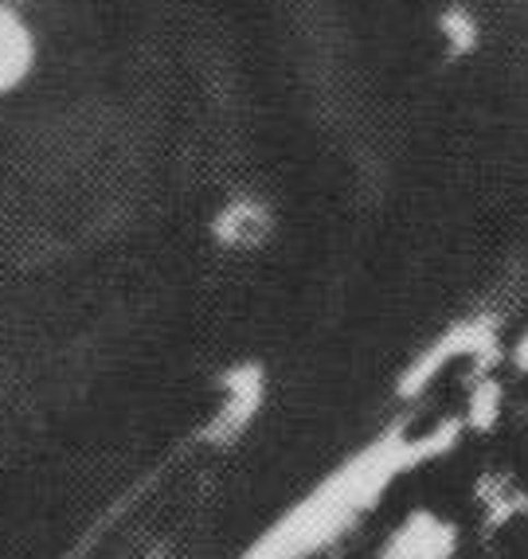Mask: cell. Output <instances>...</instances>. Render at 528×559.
Instances as JSON below:
<instances>
[{
	"label": "cell",
	"instance_id": "1",
	"mask_svg": "<svg viewBox=\"0 0 528 559\" xmlns=\"http://www.w3.org/2000/svg\"><path fill=\"white\" fill-rule=\"evenodd\" d=\"M28 63H32L28 28L16 20V12H9L0 4V91H12L20 79L28 75Z\"/></svg>",
	"mask_w": 528,
	"mask_h": 559
}]
</instances>
